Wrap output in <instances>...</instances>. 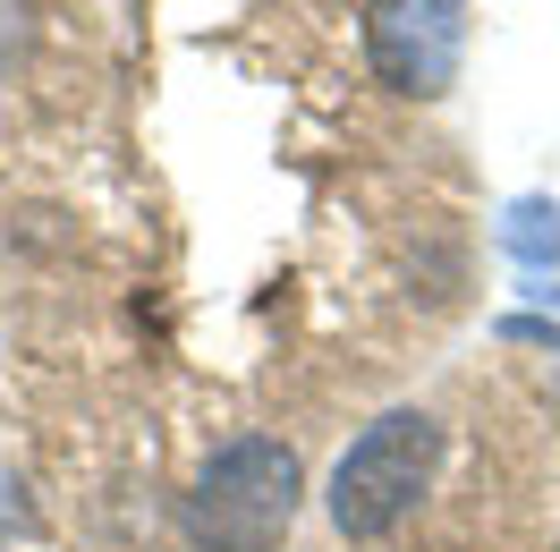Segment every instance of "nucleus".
<instances>
[{
    "mask_svg": "<svg viewBox=\"0 0 560 552\" xmlns=\"http://www.w3.org/2000/svg\"><path fill=\"white\" fill-rule=\"evenodd\" d=\"M306 510V459L280 434H238L196 468L178 527L196 552H280Z\"/></svg>",
    "mask_w": 560,
    "mask_h": 552,
    "instance_id": "1",
    "label": "nucleus"
},
{
    "mask_svg": "<svg viewBox=\"0 0 560 552\" xmlns=\"http://www.w3.org/2000/svg\"><path fill=\"white\" fill-rule=\"evenodd\" d=\"M442 416L433 409H383L365 434H357L340 459H331V484H323V510L349 544H383L408 518L424 510V493L442 484Z\"/></svg>",
    "mask_w": 560,
    "mask_h": 552,
    "instance_id": "2",
    "label": "nucleus"
},
{
    "mask_svg": "<svg viewBox=\"0 0 560 552\" xmlns=\"http://www.w3.org/2000/svg\"><path fill=\"white\" fill-rule=\"evenodd\" d=\"M552 552H560V544H552Z\"/></svg>",
    "mask_w": 560,
    "mask_h": 552,
    "instance_id": "5",
    "label": "nucleus"
},
{
    "mask_svg": "<svg viewBox=\"0 0 560 552\" xmlns=\"http://www.w3.org/2000/svg\"><path fill=\"white\" fill-rule=\"evenodd\" d=\"M501 239H510V255H526V264H560V205H535V196L510 205V230H501Z\"/></svg>",
    "mask_w": 560,
    "mask_h": 552,
    "instance_id": "4",
    "label": "nucleus"
},
{
    "mask_svg": "<svg viewBox=\"0 0 560 552\" xmlns=\"http://www.w3.org/2000/svg\"><path fill=\"white\" fill-rule=\"evenodd\" d=\"M365 60L399 103H442L467 69V0H365Z\"/></svg>",
    "mask_w": 560,
    "mask_h": 552,
    "instance_id": "3",
    "label": "nucleus"
}]
</instances>
